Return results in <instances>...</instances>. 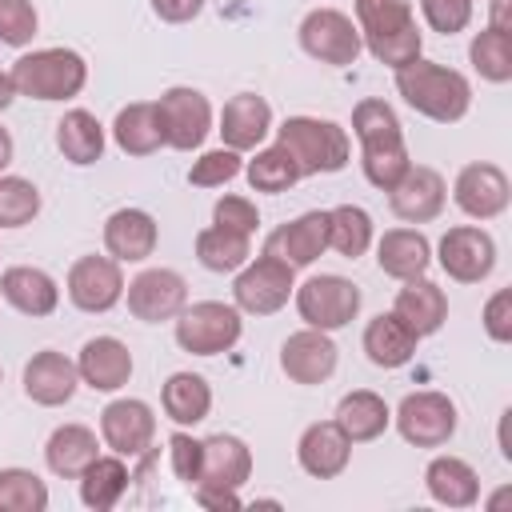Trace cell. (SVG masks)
I'll return each mask as SVG.
<instances>
[{"instance_id": "obj_13", "label": "cell", "mask_w": 512, "mask_h": 512, "mask_svg": "<svg viewBox=\"0 0 512 512\" xmlns=\"http://www.w3.org/2000/svg\"><path fill=\"white\" fill-rule=\"evenodd\" d=\"M124 300L128 312L144 324L176 320V312L188 304V280L176 268H144L124 284Z\"/></svg>"}, {"instance_id": "obj_53", "label": "cell", "mask_w": 512, "mask_h": 512, "mask_svg": "<svg viewBox=\"0 0 512 512\" xmlns=\"http://www.w3.org/2000/svg\"><path fill=\"white\" fill-rule=\"evenodd\" d=\"M16 96H20V92H16V84H12V72H0V112H4Z\"/></svg>"}, {"instance_id": "obj_14", "label": "cell", "mask_w": 512, "mask_h": 512, "mask_svg": "<svg viewBox=\"0 0 512 512\" xmlns=\"http://www.w3.org/2000/svg\"><path fill=\"white\" fill-rule=\"evenodd\" d=\"M100 440L116 456L136 460L156 440V412L136 396H120V400L104 404V412H100Z\"/></svg>"}, {"instance_id": "obj_11", "label": "cell", "mask_w": 512, "mask_h": 512, "mask_svg": "<svg viewBox=\"0 0 512 512\" xmlns=\"http://www.w3.org/2000/svg\"><path fill=\"white\" fill-rule=\"evenodd\" d=\"M436 260L456 284H480L496 268V240L480 224H456L440 236Z\"/></svg>"}, {"instance_id": "obj_34", "label": "cell", "mask_w": 512, "mask_h": 512, "mask_svg": "<svg viewBox=\"0 0 512 512\" xmlns=\"http://www.w3.org/2000/svg\"><path fill=\"white\" fill-rule=\"evenodd\" d=\"M56 148L68 164L88 168L104 156V124L88 108H68L56 124Z\"/></svg>"}, {"instance_id": "obj_48", "label": "cell", "mask_w": 512, "mask_h": 512, "mask_svg": "<svg viewBox=\"0 0 512 512\" xmlns=\"http://www.w3.org/2000/svg\"><path fill=\"white\" fill-rule=\"evenodd\" d=\"M212 224L252 236L256 224H260V212H256V204H252L248 196H232V192H228V196H220V200L212 204Z\"/></svg>"}, {"instance_id": "obj_23", "label": "cell", "mask_w": 512, "mask_h": 512, "mask_svg": "<svg viewBox=\"0 0 512 512\" xmlns=\"http://www.w3.org/2000/svg\"><path fill=\"white\" fill-rule=\"evenodd\" d=\"M156 240H160V228H156L152 212H144V208H116L104 220V248L120 264L148 260L156 252Z\"/></svg>"}, {"instance_id": "obj_52", "label": "cell", "mask_w": 512, "mask_h": 512, "mask_svg": "<svg viewBox=\"0 0 512 512\" xmlns=\"http://www.w3.org/2000/svg\"><path fill=\"white\" fill-rule=\"evenodd\" d=\"M496 32H508V0H492V24Z\"/></svg>"}, {"instance_id": "obj_38", "label": "cell", "mask_w": 512, "mask_h": 512, "mask_svg": "<svg viewBox=\"0 0 512 512\" xmlns=\"http://www.w3.org/2000/svg\"><path fill=\"white\" fill-rule=\"evenodd\" d=\"M244 176H248L252 192L280 196V192H288V188L300 180V168H296V160H292L280 144H268V148H260V152L244 164Z\"/></svg>"}, {"instance_id": "obj_46", "label": "cell", "mask_w": 512, "mask_h": 512, "mask_svg": "<svg viewBox=\"0 0 512 512\" xmlns=\"http://www.w3.org/2000/svg\"><path fill=\"white\" fill-rule=\"evenodd\" d=\"M420 12H424V20H428L432 32L456 36L472 20V0H420Z\"/></svg>"}, {"instance_id": "obj_41", "label": "cell", "mask_w": 512, "mask_h": 512, "mask_svg": "<svg viewBox=\"0 0 512 512\" xmlns=\"http://www.w3.org/2000/svg\"><path fill=\"white\" fill-rule=\"evenodd\" d=\"M40 216V188L28 176H0V228H24Z\"/></svg>"}, {"instance_id": "obj_19", "label": "cell", "mask_w": 512, "mask_h": 512, "mask_svg": "<svg viewBox=\"0 0 512 512\" xmlns=\"http://www.w3.org/2000/svg\"><path fill=\"white\" fill-rule=\"evenodd\" d=\"M80 388V372L76 360H68L56 348H40L28 364H24V396L40 408H60L76 396Z\"/></svg>"}, {"instance_id": "obj_7", "label": "cell", "mask_w": 512, "mask_h": 512, "mask_svg": "<svg viewBox=\"0 0 512 512\" xmlns=\"http://www.w3.org/2000/svg\"><path fill=\"white\" fill-rule=\"evenodd\" d=\"M296 292V268L260 252L256 260H248L244 268H236L232 280V304L248 316H272L280 312Z\"/></svg>"}, {"instance_id": "obj_3", "label": "cell", "mask_w": 512, "mask_h": 512, "mask_svg": "<svg viewBox=\"0 0 512 512\" xmlns=\"http://www.w3.org/2000/svg\"><path fill=\"white\" fill-rule=\"evenodd\" d=\"M276 144L296 160L300 176H328L352 160V136L336 120L320 116H288L276 128Z\"/></svg>"}, {"instance_id": "obj_4", "label": "cell", "mask_w": 512, "mask_h": 512, "mask_svg": "<svg viewBox=\"0 0 512 512\" xmlns=\"http://www.w3.org/2000/svg\"><path fill=\"white\" fill-rule=\"evenodd\" d=\"M12 84L32 100H72L88 84V60L76 48H32L12 64Z\"/></svg>"}, {"instance_id": "obj_28", "label": "cell", "mask_w": 512, "mask_h": 512, "mask_svg": "<svg viewBox=\"0 0 512 512\" xmlns=\"http://www.w3.org/2000/svg\"><path fill=\"white\" fill-rule=\"evenodd\" d=\"M360 344H364V352H368V360H372L376 368L392 372V368H404V364L416 356L420 336H416L396 312H380V316H372V320L364 324Z\"/></svg>"}, {"instance_id": "obj_35", "label": "cell", "mask_w": 512, "mask_h": 512, "mask_svg": "<svg viewBox=\"0 0 512 512\" xmlns=\"http://www.w3.org/2000/svg\"><path fill=\"white\" fill-rule=\"evenodd\" d=\"M128 480H132V472L124 464V456H116V452L112 456H96L80 472V500H84V508H92V512L116 508L120 496L128 492Z\"/></svg>"}, {"instance_id": "obj_37", "label": "cell", "mask_w": 512, "mask_h": 512, "mask_svg": "<svg viewBox=\"0 0 512 512\" xmlns=\"http://www.w3.org/2000/svg\"><path fill=\"white\" fill-rule=\"evenodd\" d=\"M372 216L360 204H336L328 208V248H336L344 260H356L372 248Z\"/></svg>"}, {"instance_id": "obj_16", "label": "cell", "mask_w": 512, "mask_h": 512, "mask_svg": "<svg viewBox=\"0 0 512 512\" xmlns=\"http://www.w3.org/2000/svg\"><path fill=\"white\" fill-rule=\"evenodd\" d=\"M444 200H448V184L428 164H408V172L388 188V208L404 224H428V220H436L444 212Z\"/></svg>"}, {"instance_id": "obj_8", "label": "cell", "mask_w": 512, "mask_h": 512, "mask_svg": "<svg viewBox=\"0 0 512 512\" xmlns=\"http://www.w3.org/2000/svg\"><path fill=\"white\" fill-rule=\"evenodd\" d=\"M392 420H396V432L408 444H416V448H444L456 436L460 412H456L452 396H444L436 388H420V392H408L400 400Z\"/></svg>"}, {"instance_id": "obj_9", "label": "cell", "mask_w": 512, "mask_h": 512, "mask_svg": "<svg viewBox=\"0 0 512 512\" xmlns=\"http://www.w3.org/2000/svg\"><path fill=\"white\" fill-rule=\"evenodd\" d=\"M300 48L320 60V64H332V68H348L356 64V56L364 52V40H360V28L352 16H344L340 8H312L304 20H300Z\"/></svg>"}, {"instance_id": "obj_45", "label": "cell", "mask_w": 512, "mask_h": 512, "mask_svg": "<svg viewBox=\"0 0 512 512\" xmlns=\"http://www.w3.org/2000/svg\"><path fill=\"white\" fill-rule=\"evenodd\" d=\"M36 28H40V16H36L32 0H0V44L24 48V44H32Z\"/></svg>"}, {"instance_id": "obj_31", "label": "cell", "mask_w": 512, "mask_h": 512, "mask_svg": "<svg viewBox=\"0 0 512 512\" xmlns=\"http://www.w3.org/2000/svg\"><path fill=\"white\" fill-rule=\"evenodd\" d=\"M96 456H100V440L84 424H60V428H52V436L44 444V464L60 480H80V472Z\"/></svg>"}, {"instance_id": "obj_12", "label": "cell", "mask_w": 512, "mask_h": 512, "mask_svg": "<svg viewBox=\"0 0 512 512\" xmlns=\"http://www.w3.org/2000/svg\"><path fill=\"white\" fill-rule=\"evenodd\" d=\"M452 200L464 216L472 220H496L508 212L512 204V184H508V172L500 164H488V160H472L456 172L452 180Z\"/></svg>"}, {"instance_id": "obj_51", "label": "cell", "mask_w": 512, "mask_h": 512, "mask_svg": "<svg viewBox=\"0 0 512 512\" xmlns=\"http://www.w3.org/2000/svg\"><path fill=\"white\" fill-rule=\"evenodd\" d=\"M196 504L200 508H212V512H224V508H240V492L236 488H208V484H196Z\"/></svg>"}, {"instance_id": "obj_49", "label": "cell", "mask_w": 512, "mask_h": 512, "mask_svg": "<svg viewBox=\"0 0 512 512\" xmlns=\"http://www.w3.org/2000/svg\"><path fill=\"white\" fill-rule=\"evenodd\" d=\"M484 332H488V340H496V344H508L512 340V288H496L492 296H488V304H484Z\"/></svg>"}, {"instance_id": "obj_50", "label": "cell", "mask_w": 512, "mask_h": 512, "mask_svg": "<svg viewBox=\"0 0 512 512\" xmlns=\"http://www.w3.org/2000/svg\"><path fill=\"white\" fill-rule=\"evenodd\" d=\"M200 8H204V0H152V12L164 24H188L200 16Z\"/></svg>"}, {"instance_id": "obj_22", "label": "cell", "mask_w": 512, "mask_h": 512, "mask_svg": "<svg viewBox=\"0 0 512 512\" xmlns=\"http://www.w3.org/2000/svg\"><path fill=\"white\" fill-rule=\"evenodd\" d=\"M76 372H80V384H88L92 392H116L132 376V352L116 336H92L76 356Z\"/></svg>"}, {"instance_id": "obj_20", "label": "cell", "mask_w": 512, "mask_h": 512, "mask_svg": "<svg viewBox=\"0 0 512 512\" xmlns=\"http://www.w3.org/2000/svg\"><path fill=\"white\" fill-rule=\"evenodd\" d=\"M296 460L316 480H336L352 460V440L340 432L336 420H316L296 440Z\"/></svg>"}, {"instance_id": "obj_27", "label": "cell", "mask_w": 512, "mask_h": 512, "mask_svg": "<svg viewBox=\"0 0 512 512\" xmlns=\"http://www.w3.org/2000/svg\"><path fill=\"white\" fill-rule=\"evenodd\" d=\"M376 264L392 280L428 276V268H432V244H428V236L420 228H388L376 240Z\"/></svg>"}, {"instance_id": "obj_10", "label": "cell", "mask_w": 512, "mask_h": 512, "mask_svg": "<svg viewBox=\"0 0 512 512\" xmlns=\"http://www.w3.org/2000/svg\"><path fill=\"white\" fill-rule=\"evenodd\" d=\"M160 108V128H164V144L176 148V152H192L208 140L212 132V104L200 88H188V84H176L168 92H160L156 100Z\"/></svg>"}, {"instance_id": "obj_25", "label": "cell", "mask_w": 512, "mask_h": 512, "mask_svg": "<svg viewBox=\"0 0 512 512\" xmlns=\"http://www.w3.org/2000/svg\"><path fill=\"white\" fill-rule=\"evenodd\" d=\"M252 476V448L232 436V432H216L204 440V460H200V480L208 488H244ZM192 484V488H196Z\"/></svg>"}, {"instance_id": "obj_2", "label": "cell", "mask_w": 512, "mask_h": 512, "mask_svg": "<svg viewBox=\"0 0 512 512\" xmlns=\"http://www.w3.org/2000/svg\"><path fill=\"white\" fill-rule=\"evenodd\" d=\"M396 92L404 96V104L412 112H420V116H428L436 124H456L472 108L468 76L448 68V64L424 60V56H416L404 68H396Z\"/></svg>"}, {"instance_id": "obj_44", "label": "cell", "mask_w": 512, "mask_h": 512, "mask_svg": "<svg viewBox=\"0 0 512 512\" xmlns=\"http://www.w3.org/2000/svg\"><path fill=\"white\" fill-rule=\"evenodd\" d=\"M240 172H244V160H240L236 148H212L200 160H192L188 184H196V188H220V184L236 180Z\"/></svg>"}, {"instance_id": "obj_6", "label": "cell", "mask_w": 512, "mask_h": 512, "mask_svg": "<svg viewBox=\"0 0 512 512\" xmlns=\"http://www.w3.org/2000/svg\"><path fill=\"white\" fill-rule=\"evenodd\" d=\"M244 332L240 308L224 300H196L176 312V344L192 356H220Z\"/></svg>"}, {"instance_id": "obj_32", "label": "cell", "mask_w": 512, "mask_h": 512, "mask_svg": "<svg viewBox=\"0 0 512 512\" xmlns=\"http://www.w3.org/2000/svg\"><path fill=\"white\" fill-rule=\"evenodd\" d=\"M112 140L128 156H152L164 148V128H160V108L156 100H132L116 112L112 120Z\"/></svg>"}, {"instance_id": "obj_54", "label": "cell", "mask_w": 512, "mask_h": 512, "mask_svg": "<svg viewBox=\"0 0 512 512\" xmlns=\"http://www.w3.org/2000/svg\"><path fill=\"white\" fill-rule=\"evenodd\" d=\"M12 152H16V144H12V132H8V128H0V172L12 164Z\"/></svg>"}, {"instance_id": "obj_15", "label": "cell", "mask_w": 512, "mask_h": 512, "mask_svg": "<svg viewBox=\"0 0 512 512\" xmlns=\"http://www.w3.org/2000/svg\"><path fill=\"white\" fill-rule=\"evenodd\" d=\"M68 300L80 308V312H108L124 300V272H120V260L112 256H80L72 268H68Z\"/></svg>"}, {"instance_id": "obj_26", "label": "cell", "mask_w": 512, "mask_h": 512, "mask_svg": "<svg viewBox=\"0 0 512 512\" xmlns=\"http://www.w3.org/2000/svg\"><path fill=\"white\" fill-rule=\"evenodd\" d=\"M404 288L396 292V304H392V312L424 340V336H436L440 328H444V320H448V296H444V288L436 284V280H428V276H412V280H400Z\"/></svg>"}, {"instance_id": "obj_18", "label": "cell", "mask_w": 512, "mask_h": 512, "mask_svg": "<svg viewBox=\"0 0 512 512\" xmlns=\"http://www.w3.org/2000/svg\"><path fill=\"white\" fill-rule=\"evenodd\" d=\"M328 248V208H312V212H300L296 220L280 224L268 240H264V252L292 264V268H308L324 256Z\"/></svg>"}, {"instance_id": "obj_21", "label": "cell", "mask_w": 512, "mask_h": 512, "mask_svg": "<svg viewBox=\"0 0 512 512\" xmlns=\"http://www.w3.org/2000/svg\"><path fill=\"white\" fill-rule=\"evenodd\" d=\"M220 140L224 148L236 152H252L264 144V136L272 132V104L256 92H236L224 108H220Z\"/></svg>"}, {"instance_id": "obj_1", "label": "cell", "mask_w": 512, "mask_h": 512, "mask_svg": "<svg viewBox=\"0 0 512 512\" xmlns=\"http://www.w3.org/2000/svg\"><path fill=\"white\" fill-rule=\"evenodd\" d=\"M352 136L360 140V168L364 180L380 192H388L404 172H408V144H404V128L400 116L388 100H360L352 108Z\"/></svg>"}, {"instance_id": "obj_5", "label": "cell", "mask_w": 512, "mask_h": 512, "mask_svg": "<svg viewBox=\"0 0 512 512\" xmlns=\"http://www.w3.org/2000/svg\"><path fill=\"white\" fill-rule=\"evenodd\" d=\"M296 300V312L308 328H320V332H336L344 324H352L360 316V304H364V292L360 284H352L348 276H336V272H320V276H308L304 284H296L292 292Z\"/></svg>"}, {"instance_id": "obj_56", "label": "cell", "mask_w": 512, "mask_h": 512, "mask_svg": "<svg viewBox=\"0 0 512 512\" xmlns=\"http://www.w3.org/2000/svg\"><path fill=\"white\" fill-rule=\"evenodd\" d=\"M0 380H4V368H0Z\"/></svg>"}, {"instance_id": "obj_29", "label": "cell", "mask_w": 512, "mask_h": 512, "mask_svg": "<svg viewBox=\"0 0 512 512\" xmlns=\"http://www.w3.org/2000/svg\"><path fill=\"white\" fill-rule=\"evenodd\" d=\"M332 420L340 424V432H344L352 444H368V440H376V436L388 432L392 408H388V400H384L380 392L356 388V392H344V396H340Z\"/></svg>"}, {"instance_id": "obj_40", "label": "cell", "mask_w": 512, "mask_h": 512, "mask_svg": "<svg viewBox=\"0 0 512 512\" xmlns=\"http://www.w3.org/2000/svg\"><path fill=\"white\" fill-rule=\"evenodd\" d=\"M48 484L32 468H0V512H44Z\"/></svg>"}, {"instance_id": "obj_24", "label": "cell", "mask_w": 512, "mask_h": 512, "mask_svg": "<svg viewBox=\"0 0 512 512\" xmlns=\"http://www.w3.org/2000/svg\"><path fill=\"white\" fill-rule=\"evenodd\" d=\"M0 296L20 312V316H52L56 304H60V284L44 272V268H32V264H12L0 272Z\"/></svg>"}, {"instance_id": "obj_33", "label": "cell", "mask_w": 512, "mask_h": 512, "mask_svg": "<svg viewBox=\"0 0 512 512\" xmlns=\"http://www.w3.org/2000/svg\"><path fill=\"white\" fill-rule=\"evenodd\" d=\"M160 408L172 424L192 428L212 412V384L200 372H172L160 388Z\"/></svg>"}, {"instance_id": "obj_30", "label": "cell", "mask_w": 512, "mask_h": 512, "mask_svg": "<svg viewBox=\"0 0 512 512\" xmlns=\"http://www.w3.org/2000/svg\"><path fill=\"white\" fill-rule=\"evenodd\" d=\"M424 488L444 508H472L480 500V476L460 456H432L424 468Z\"/></svg>"}, {"instance_id": "obj_42", "label": "cell", "mask_w": 512, "mask_h": 512, "mask_svg": "<svg viewBox=\"0 0 512 512\" xmlns=\"http://www.w3.org/2000/svg\"><path fill=\"white\" fill-rule=\"evenodd\" d=\"M364 48L372 52V60H380V64H388V68L396 72V68L412 64V60L424 52V32H420V24L412 20V24L396 28V32H384V36H368V40H364Z\"/></svg>"}, {"instance_id": "obj_36", "label": "cell", "mask_w": 512, "mask_h": 512, "mask_svg": "<svg viewBox=\"0 0 512 512\" xmlns=\"http://www.w3.org/2000/svg\"><path fill=\"white\" fill-rule=\"evenodd\" d=\"M196 260L208 272H236V268H244L252 260V236L220 228V224H208V228L196 232Z\"/></svg>"}, {"instance_id": "obj_17", "label": "cell", "mask_w": 512, "mask_h": 512, "mask_svg": "<svg viewBox=\"0 0 512 512\" xmlns=\"http://www.w3.org/2000/svg\"><path fill=\"white\" fill-rule=\"evenodd\" d=\"M336 360H340L336 340L328 332H320V328H308V324L280 344V372L292 384H304V388L324 384L336 372Z\"/></svg>"}, {"instance_id": "obj_55", "label": "cell", "mask_w": 512, "mask_h": 512, "mask_svg": "<svg viewBox=\"0 0 512 512\" xmlns=\"http://www.w3.org/2000/svg\"><path fill=\"white\" fill-rule=\"evenodd\" d=\"M500 456L512 460V448H508V412H504V420H500Z\"/></svg>"}, {"instance_id": "obj_43", "label": "cell", "mask_w": 512, "mask_h": 512, "mask_svg": "<svg viewBox=\"0 0 512 512\" xmlns=\"http://www.w3.org/2000/svg\"><path fill=\"white\" fill-rule=\"evenodd\" d=\"M412 20H416L412 0H356V28H360V40L396 32V28L412 24Z\"/></svg>"}, {"instance_id": "obj_39", "label": "cell", "mask_w": 512, "mask_h": 512, "mask_svg": "<svg viewBox=\"0 0 512 512\" xmlns=\"http://www.w3.org/2000/svg\"><path fill=\"white\" fill-rule=\"evenodd\" d=\"M468 60L480 72V80L508 84L512 80V44H508V32H496V28L476 32L472 44H468Z\"/></svg>"}, {"instance_id": "obj_47", "label": "cell", "mask_w": 512, "mask_h": 512, "mask_svg": "<svg viewBox=\"0 0 512 512\" xmlns=\"http://www.w3.org/2000/svg\"><path fill=\"white\" fill-rule=\"evenodd\" d=\"M168 456H172V472L176 480L184 484H196L200 480V460H204V440H196L192 432H172L168 436Z\"/></svg>"}]
</instances>
